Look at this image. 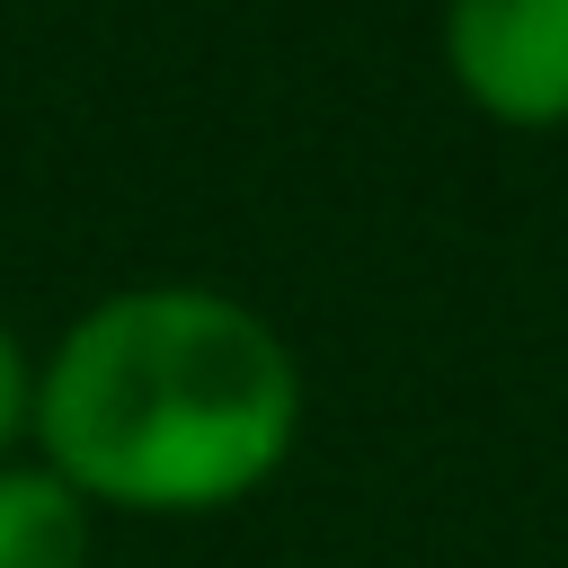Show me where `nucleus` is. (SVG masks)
I'll return each mask as SVG.
<instances>
[{"label": "nucleus", "mask_w": 568, "mask_h": 568, "mask_svg": "<svg viewBox=\"0 0 568 568\" xmlns=\"http://www.w3.org/2000/svg\"><path fill=\"white\" fill-rule=\"evenodd\" d=\"M302 364L284 328L213 284H124L36 364V453L89 506L213 515L284 470Z\"/></svg>", "instance_id": "1"}, {"label": "nucleus", "mask_w": 568, "mask_h": 568, "mask_svg": "<svg viewBox=\"0 0 568 568\" xmlns=\"http://www.w3.org/2000/svg\"><path fill=\"white\" fill-rule=\"evenodd\" d=\"M444 71L497 124H568V0H444Z\"/></svg>", "instance_id": "2"}, {"label": "nucleus", "mask_w": 568, "mask_h": 568, "mask_svg": "<svg viewBox=\"0 0 568 568\" xmlns=\"http://www.w3.org/2000/svg\"><path fill=\"white\" fill-rule=\"evenodd\" d=\"M0 568H89V497L44 462H0Z\"/></svg>", "instance_id": "3"}, {"label": "nucleus", "mask_w": 568, "mask_h": 568, "mask_svg": "<svg viewBox=\"0 0 568 568\" xmlns=\"http://www.w3.org/2000/svg\"><path fill=\"white\" fill-rule=\"evenodd\" d=\"M18 435H36V364H27L18 328L0 320V462H9Z\"/></svg>", "instance_id": "4"}]
</instances>
